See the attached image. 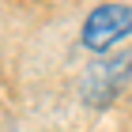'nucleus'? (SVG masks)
<instances>
[{
    "mask_svg": "<svg viewBox=\"0 0 132 132\" xmlns=\"http://www.w3.org/2000/svg\"><path fill=\"white\" fill-rule=\"evenodd\" d=\"M132 79V53H117V57H102L87 68L83 76V102L102 110V106H110L121 87Z\"/></svg>",
    "mask_w": 132,
    "mask_h": 132,
    "instance_id": "obj_1",
    "label": "nucleus"
},
{
    "mask_svg": "<svg viewBox=\"0 0 132 132\" xmlns=\"http://www.w3.org/2000/svg\"><path fill=\"white\" fill-rule=\"evenodd\" d=\"M128 34H132V8L128 4H98L83 19V45L94 49V53L113 49Z\"/></svg>",
    "mask_w": 132,
    "mask_h": 132,
    "instance_id": "obj_2",
    "label": "nucleus"
}]
</instances>
